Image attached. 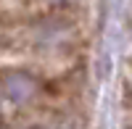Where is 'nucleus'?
Segmentation results:
<instances>
[{"mask_svg":"<svg viewBox=\"0 0 132 129\" xmlns=\"http://www.w3.org/2000/svg\"><path fill=\"white\" fill-rule=\"evenodd\" d=\"M56 3H61V0H56Z\"/></svg>","mask_w":132,"mask_h":129,"instance_id":"nucleus-2","label":"nucleus"},{"mask_svg":"<svg viewBox=\"0 0 132 129\" xmlns=\"http://www.w3.org/2000/svg\"><path fill=\"white\" fill-rule=\"evenodd\" d=\"M0 87H3V92L11 100L21 103V100L32 98V92H35V79H32L29 74H24V71H5L3 77H0Z\"/></svg>","mask_w":132,"mask_h":129,"instance_id":"nucleus-1","label":"nucleus"}]
</instances>
